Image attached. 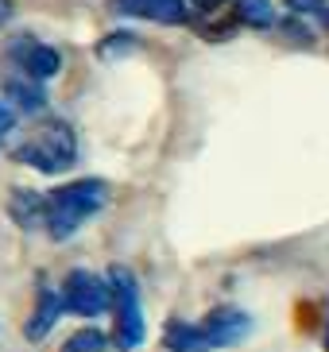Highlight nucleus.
<instances>
[{
    "label": "nucleus",
    "mask_w": 329,
    "mask_h": 352,
    "mask_svg": "<svg viewBox=\"0 0 329 352\" xmlns=\"http://www.w3.org/2000/svg\"><path fill=\"white\" fill-rule=\"evenodd\" d=\"M202 329H206L209 344L213 349H229V344H240L248 341V333H252V318L237 306H217L202 318Z\"/></svg>",
    "instance_id": "nucleus-6"
},
{
    "label": "nucleus",
    "mask_w": 329,
    "mask_h": 352,
    "mask_svg": "<svg viewBox=\"0 0 329 352\" xmlns=\"http://www.w3.org/2000/svg\"><path fill=\"white\" fill-rule=\"evenodd\" d=\"M109 201V186L101 178H78L47 194V232L51 240H70L89 217H97Z\"/></svg>",
    "instance_id": "nucleus-1"
},
{
    "label": "nucleus",
    "mask_w": 329,
    "mask_h": 352,
    "mask_svg": "<svg viewBox=\"0 0 329 352\" xmlns=\"http://www.w3.org/2000/svg\"><path fill=\"white\" fill-rule=\"evenodd\" d=\"M66 302H62V290H51V287H39V298H35V310H31L28 325H23V337L28 341H43L47 333L59 325Z\"/></svg>",
    "instance_id": "nucleus-8"
},
{
    "label": "nucleus",
    "mask_w": 329,
    "mask_h": 352,
    "mask_svg": "<svg viewBox=\"0 0 329 352\" xmlns=\"http://www.w3.org/2000/svg\"><path fill=\"white\" fill-rule=\"evenodd\" d=\"M163 349L167 352H209L213 344H209L206 329H202V321H167L163 329Z\"/></svg>",
    "instance_id": "nucleus-9"
},
{
    "label": "nucleus",
    "mask_w": 329,
    "mask_h": 352,
    "mask_svg": "<svg viewBox=\"0 0 329 352\" xmlns=\"http://www.w3.org/2000/svg\"><path fill=\"white\" fill-rule=\"evenodd\" d=\"M109 283H113V344L120 352H132L144 344V310H140V290H136V279L124 267L109 271Z\"/></svg>",
    "instance_id": "nucleus-3"
},
{
    "label": "nucleus",
    "mask_w": 329,
    "mask_h": 352,
    "mask_svg": "<svg viewBox=\"0 0 329 352\" xmlns=\"http://www.w3.org/2000/svg\"><path fill=\"white\" fill-rule=\"evenodd\" d=\"M62 302L78 318H97V314L113 310V283L85 267H74L62 283Z\"/></svg>",
    "instance_id": "nucleus-4"
},
{
    "label": "nucleus",
    "mask_w": 329,
    "mask_h": 352,
    "mask_svg": "<svg viewBox=\"0 0 329 352\" xmlns=\"http://www.w3.org/2000/svg\"><path fill=\"white\" fill-rule=\"evenodd\" d=\"M290 12H326V0H287Z\"/></svg>",
    "instance_id": "nucleus-15"
},
{
    "label": "nucleus",
    "mask_w": 329,
    "mask_h": 352,
    "mask_svg": "<svg viewBox=\"0 0 329 352\" xmlns=\"http://www.w3.org/2000/svg\"><path fill=\"white\" fill-rule=\"evenodd\" d=\"M16 163L39 170V175H62L78 163V135L66 120H43L16 144Z\"/></svg>",
    "instance_id": "nucleus-2"
},
{
    "label": "nucleus",
    "mask_w": 329,
    "mask_h": 352,
    "mask_svg": "<svg viewBox=\"0 0 329 352\" xmlns=\"http://www.w3.org/2000/svg\"><path fill=\"white\" fill-rule=\"evenodd\" d=\"M8 58L16 66V74H28L35 82H47V78H54L62 70V54L54 51L51 43H39L31 35H16L8 43Z\"/></svg>",
    "instance_id": "nucleus-5"
},
{
    "label": "nucleus",
    "mask_w": 329,
    "mask_h": 352,
    "mask_svg": "<svg viewBox=\"0 0 329 352\" xmlns=\"http://www.w3.org/2000/svg\"><path fill=\"white\" fill-rule=\"evenodd\" d=\"M105 349H109V341H105L101 329H82L62 344V352H105Z\"/></svg>",
    "instance_id": "nucleus-13"
},
{
    "label": "nucleus",
    "mask_w": 329,
    "mask_h": 352,
    "mask_svg": "<svg viewBox=\"0 0 329 352\" xmlns=\"http://www.w3.org/2000/svg\"><path fill=\"white\" fill-rule=\"evenodd\" d=\"M4 94H8L12 109H20V113H39L43 104H47L43 82H35L28 74H8V78H4Z\"/></svg>",
    "instance_id": "nucleus-11"
},
{
    "label": "nucleus",
    "mask_w": 329,
    "mask_h": 352,
    "mask_svg": "<svg viewBox=\"0 0 329 352\" xmlns=\"http://www.w3.org/2000/svg\"><path fill=\"white\" fill-rule=\"evenodd\" d=\"M113 8L132 20L151 23H186V0H113Z\"/></svg>",
    "instance_id": "nucleus-7"
},
{
    "label": "nucleus",
    "mask_w": 329,
    "mask_h": 352,
    "mask_svg": "<svg viewBox=\"0 0 329 352\" xmlns=\"http://www.w3.org/2000/svg\"><path fill=\"white\" fill-rule=\"evenodd\" d=\"M321 23H326V32H329V8H326V12H321Z\"/></svg>",
    "instance_id": "nucleus-19"
},
{
    "label": "nucleus",
    "mask_w": 329,
    "mask_h": 352,
    "mask_svg": "<svg viewBox=\"0 0 329 352\" xmlns=\"http://www.w3.org/2000/svg\"><path fill=\"white\" fill-rule=\"evenodd\" d=\"M8 213L20 228H47V194L35 190H12Z\"/></svg>",
    "instance_id": "nucleus-10"
},
{
    "label": "nucleus",
    "mask_w": 329,
    "mask_h": 352,
    "mask_svg": "<svg viewBox=\"0 0 329 352\" xmlns=\"http://www.w3.org/2000/svg\"><path fill=\"white\" fill-rule=\"evenodd\" d=\"M321 344H326V352H329V321H326V333H321Z\"/></svg>",
    "instance_id": "nucleus-18"
},
{
    "label": "nucleus",
    "mask_w": 329,
    "mask_h": 352,
    "mask_svg": "<svg viewBox=\"0 0 329 352\" xmlns=\"http://www.w3.org/2000/svg\"><path fill=\"white\" fill-rule=\"evenodd\" d=\"M237 23L259 28V32L275 28V8H271V0H237Z\"/></svg>",
    "instance_id": "nucleus-12"
},
{
    "label": "nucleus",
    "mask_w": 329,
    "mask_h": 352,
    "mask_svg": "<svg viewBox=\"0 0 329 352\" xmlns=\"http://www.w3.org/2000/svg\"><path fill=\"white\" fill-rule=\"evenodd\" d=\"M12 20V0H0V28Z\"/></svg>",
    "instance_id": "nucleus-17"
},
{
    "label": "nucleus",
    "mask_w": 329,
    "mask_h": 352,
    "mask_svg": "<svg viewBox=\"0 0 329 352\" xmlns=\"http://www.w3.org/2000/svg\"><path fill=\"white\" fill-rule=\"evenodd\" d=\"M190 4H194L198 12H217L221 4H225V0H190Z\"/></svg>",
    "instance_id": "nucleus-16"
},
{
    "label": "nucleus",
    "mask_w": 329,
    "mask_h": 352,
    "mask_svg": "<svg viewBox=\"0 0 329 352\" xmlns=\"http://www.w3.org/2000/svg\"><path fill=\"white\" fill-rule=\"evenodd\" d=\"M12 128H16V109L0 101V144L8 140V132H12Z\"/></svg>",
    "instance_id": "nucleus-14"
}]
</instances>
